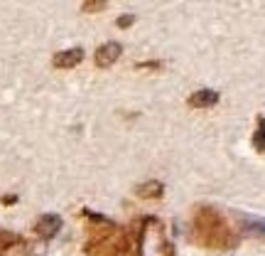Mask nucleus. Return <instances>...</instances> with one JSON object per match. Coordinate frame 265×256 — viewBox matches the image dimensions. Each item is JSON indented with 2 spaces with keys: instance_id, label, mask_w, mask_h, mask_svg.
I'll use <instances>...</instances> for the list:
<instances>
[{
  "instance_id": "obj_1",
  "label": "nucleus",
  "mask_w": 265,
  "mask_h": 256,
  "mask_svg": "<svg viewBox=\"0 0 265 256\" xmlns=\"http://www.w3.org/2000/svg\"><path fill=\"white\" fill-rule=\"evenodd\" d=\"M125 251H128V241L120 234H108L103 239H96L89 246L91 256H123Z\"/></svg>"
},
{
  "instance_id": "obj_2",
  "label": "nucleus",
  "mask_w": 265,
  "mask_h": 256,
  "mask_svg": "<svg viewBox=\"0 0 265 256\" xmlns=\"http://www.w3.org/2000/svg\"><path fill=\"white\" fill-rule=\"evenodd\" d=\"M120 57V44L118 42H108L96 52V64L98 67H111V64Z\"/></svg>"
},
{
  "instance_id": "obj_3",
  "label": "nucleus",
  "mask_w": 265,
  "mask_h": 256,
  "mask_svg": "<svg viewBox=\"0 0 265 256\" xmlns=\"http://www.w3.org/2000/svg\"><path fill=\"white\" fill-rule=\"evenodd\" d=\"M76 62H81V52L79 49L76 52H64V54H57L54 57V64H57V67H61V69L72 67V64H76Z\"/></svg>"
},
{
  "instance_id": "obj_4",
  "label": "nucleus",
  "mask_w": 265,
  "mask_h": 256,
  "mask_svg": "<svg viewBox=\"0 0 265 256\" xmlns=\"http://www.w3.org/2000/svg\"><path fill=\"white\" fill-rule=\"evenodd\" d=\"M219 96L214 94V91H199V94H194L191 99H189V104L191 106H209V104H214Z\"/></svg>"
},
{
  "instance_id": "obj_5",
  "label": "nucleus",
  "mask_w": 265,
  "mask_h": 256,
  "mask_svg": "<svg viewBox=\"0 0 265 256\" xmlns=\"http://www.w3.org/2000/svg\"><path fill=\"white\" fill-rule=\"evenodd\" d=\"M138 195L140 197H160L162 195V185L160 182H148V185H143L138 190Z\"/></svg>"
},
{
  "instance_id": "obj_6",
  "label": "nucleus",
  "mask_w": 265,
  "mask_h": 256,
  "mask_svg": "<svg viewBox=\"0 0 265 256\" xmlns=\"http://www.w3.org/2000/svg\"><path fill=\"white\" fill-rule=\"evenodd\" d=\"M255 146L258 150H265V121H260V131L255 133Z\"/></svg>"
}]
</instances>
